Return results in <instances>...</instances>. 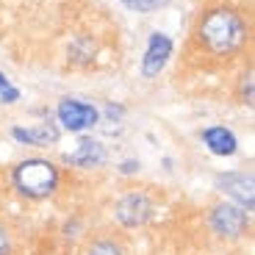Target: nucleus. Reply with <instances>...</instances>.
<instances>
[{
  "label": "nucleus",
  "instance_id": "11",
  "mask_svg": "<svg viewBox=\"0 0 255 255\" xmlns=\"http://www.w3.org/2000/svg\"><path fill=\"white\" fill-rule=\"evenodd\" d=\"M86 255H125V253H122V247L117 242H111V239H97V242H92V247Z\"/></svg>",
  "mask_w": 255,
  "mask_h": 255
},
{
  "label": "nucleus",
  "instance_id": "8",
  "mask_svg": "<svg viewBox=\"0 0 255 255\" xmlns=\"http://www.w3.org/2000/svg\"><path fill=\"white\" fill-rule=\"evenodd\" d=\"M203 141L214 155H233L239 150V141H236V136H233V130H228V128H222V125L205 128Z\"/></svg>",
  "mask_w": 255,
  "mask_h": 255
},
{
  "label": "nucleus",
  "instance_id": "1",
  "mask_svg": "<svg viewBox=\"0 0 255 255\" xmlns=\"http://www.w3.org/2000/svg\"><path fill=\"white\" fill-rule=\"evenodd\" d=\"M197 36L203 47L211 56H230L244 45L247 39V28H244L242 17L230 8H214L208 11L197 25Z\"/></svg>",
  "mask_w": 255,
  "mask_h": 255
},
{
  "label": "nucleus",
  "instance_id": "16",
  "mask_svg": "<svg viewBox=\"0 0 255 255\" xmlns=\"http://www.w3.org/2000/svg\"><path fill=\"white\" fill-rule=\"evenodd\" d=\"M133 169H139V161H125L122 164V172H133Z\"/></svg>",
  "mask_w": 255,
  "mask_h": 255
},
{
  "label": "nucleus",
  "instance_id": "6",
  "mask_svg": "<svg viewBox=\"0 0 255 255\" xmlns=\"http://www.w3.org/2000/svg\"><path fill=\"white\" fill-rule=\"evenodd\" d=\"M58 122H61L67 130L78 133V130H86L97 122V109L89 106V103H81V100H61L58 103Z\"/></svg>",
  "mask_w": 255,
  "mask_h": 255
},
{
  "label": "nucleus",
  "instance_id": "15",
  "mask_svg": "<svg viewBox=\"0 0 255 255\" xmlns=\"http://www.w3.org/2000/svg\"><path fill=\"white\" fill-rule=\"evenodd\" d=\"M130 8H136V11L147 14V11H153L155 6H161V0H125Z\"/></svg>",
  "mask_w": 255,
  "mask_h": 255
},
{
  "label": "nucleus",
  "instance_id": "3",
  "mask_svg": "<svg viewBox=\"0 0 255 255\" xmlns=\"http://www.w3.org/2000/svg\"><path fill=\"white\" fill-rule=\"evenodd\" d=\"M208 225L219 239H242L250 230V214L244 208H239L236 203H219L211 208L208 214Z\"/></svg>",
  "mask_w": 255,
  "mask_h": 255
},
{
  "label": "nucleus",
  "instance_id": "14",
  "mask_svg": "<svg viewBox=\"0 0 255 255\" xmlns=\"http://www.w3.org/2000/svg\"><path fill=\"white\" fill-rule=\"evenodd\" d=\"M0 255H14V239L6 225H0Z\"/></svg>",
  "mask_w": 255,
  "mask_h": 255
},
{
  "label": "nucleus",
  "instance_id": "12",
  "mask_svg": "<svg viewBox=\"0 0 255 255\" xmlns=\"http://www.w3.org/2000/svg\"><path fill=\"white\" fill-rule=\"evenodd\" d=\"M242 103L253 109V70H247V75L242 78Z\"/></svg>",
  "mask_w": 255,
  "mask_h": 255
},
{
  "label": "nucleus",
  "instance_id": "2",
  "mask_svg": "<svg viewBox=\"0 0 255 255\" xmlns=\"http://www.w3.org/2000/svg\"><path fill=\"white\" fill-rule=\"evenodd\" d=\"M14 189L28 200H45L58 189V166L45 158H25L11 172Z\"/></svg>",
  "mask_w": 255,
  "mask_h": 255
},
{
  "label": "nucleus",
  "instance_id": "7",
  "mask_svg": "<svg viewBox=\"0 0 255 255\" xmlns=\"http://www.w3.org/2000/svg\"><path fill=\"white\" fill-rule=\"evenodd\" d=\"M169 56H172V39L164 36V33H153L150 42H147L144 58H141V72H144V78L158 75L164 70V64L169 61Z\"/></svg>",
  "mask_w": 255,
  "mask_h": 255
},
{
  "label": "nucleus",
  "instance_id": "13",
  "mask_svg": "<svg viewBox=\"0 0 255 255\" xmlns=\"http://www.w3.org/2000/svg\"><path fill=\"white\" fill-rule=\"evenodd\" d=\"M0 97H3V100H6V103H14V100H17V97H19V92L14 89L11 83H8V78L3 75V72H0Z\"/></svg>",
  "mask_w": 255,
  "mask_h": 255
},
{
  "label": "nucleus",
  "instance_id": "10",
  "mask_svg": "<svg viewBox=\"0 0 255 255\" xmlns=\"http://www.w3.org/2000/svg\"><path fill=\"white\" fill-rule=\"evenodd\" d=\"M11 136L22 144H33V147H47L58 141V128L53 122H45L39 128H14Z\"/></svg>",
  "mask_w": 255,
  "mask_h": 255
},
{
  "label": "nucleus",
  "instance_id": "9",
  "mask_svg": "<svg viewBox=\"0 0 255 255\" xmlns=\"http://www.w3.org/2000/svg\"><path fill=\"white\" fill-rule=\"evenodd\" d=\"M106 161V147L95 139H83L72 155H67V164H75L81 169H95Z\"/></svg>",
  "mask_w": 255,
  "mask_h": 255
},
{
  "label": "nucleus",
  "instance_id": "4",
  "mask_svg": "<svg viewBox=\"0 0 255 255\" xmlns=\"http://www.w3.org/2000/svg\"><path fill=\"white\" fill-rule=\"evenodd\" d=\"M153 214H155V205L144 191H130V194L120 197V203L114 205L117 222H120L122 228H130V230L147 225L153 219Z\"/></svg>",
  "mask_w": 255,
  "mask_h": 255
},
{
  "label": "nucleus",
  "instance_id": "5",
  "mask_svg": "<svg viewBox=\"0 0 255 255\" xmlns=\"http://www.w3.org/2000/svg\"><path fill=\"white\" fill-rule=\"evenodd\" d=\"M217 189L222 191L225 197L236 200L239 208L250 211L255 208V189H253V175H244V172H225L217 178Z\"/></svg>",
  "mask_w": 255,
  "mask_h": 255
}]
</instances>
